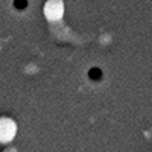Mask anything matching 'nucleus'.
Listing matches in <instances>:
<instances>
[{"label":"nucleus","instance_id":"nucleus-1","mask_svg":"<svg viewBox=\"0 0 152 152\" xmlns=\"http://www.w3.org/2000/svg\"><path fill=\"white\" fill-rule=\"evenodd\" d=\"M15 134V125L9 119L0 120V142H9Z\"/></svg>","mask_w":152,"mask_h":152},{"label":"nucleus","instance_id":"nucleus-2","mask_svg":"<svg viewBox=\"0 0 152 152\" xmlns=\"http://www.w3.org/2000/svg\"><path fill=\"white\" fill-rule=\"evenodd\" d=\"M61 14H62V5L59 2H49L46 5V15H47V18L55 20V18H59Z\"/></svg>","mask_w":152,"mask_h":152}]
</instances>
